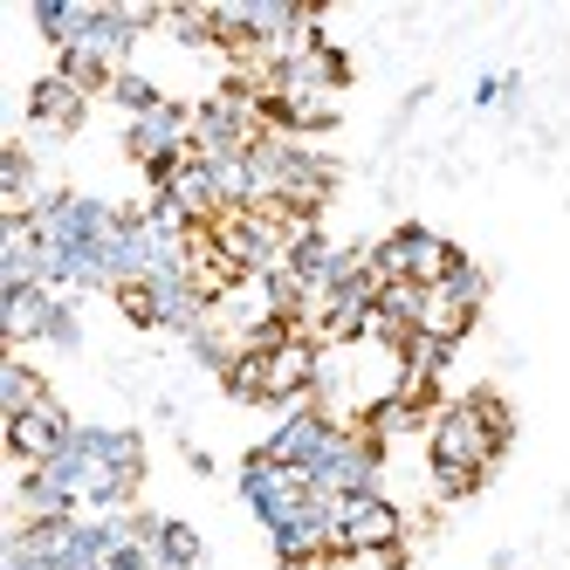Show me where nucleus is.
<instances>
[{"label":"nucleus","mask_w":570,"mask_h":570,"mask_svg":"<svg viewBox=\"0 0 570 570\" xmlns=\"http://www.w3.org/2000/svg\"><path fill=\"white\" fill-rule=\"evenodd\" d=\"M379 468H385V446H379V433H344L337 426V440L316 454V468H309V488L316 495H372L379 488Z\"/></svg>","instance_id":"20e7f679"},{"label":"nucleus","mask_w":570,"mask_h":570,"mask_svg":"<svg viewBox=\"0 0 570 570\" xmlns=\"http://www.w3.org/2000/svg\"><path fill=\"white\" fill-rule=\"evenodd\" d=\"M35 405H49V385L35 379L21 357H0V413L21 420V413H35Z\"/></svg>","instance_id":"6ab92c4d"},{"label":"nucleus","mask_w":570,"mask_h":570,"mask_svg":"<svg viewBox=\"0 0 570 570\" xmlns=\"http://www.w3.org/2000/svg\"><path fill=\"white\" fill-rule=\"evenodd\" d=\"M42 344H56V351H76L83 344V323H76V309L56 296V309H49V331H42Z\"/></svg>","instance_id":"393cba45"},{"label":"nucleus","mask_w":570,"mask_h":570,"mask_svg":"<svg viewBox=\"0 0 570 570\" xmlns=\"http://www.w3.org/2000/svg\"><path fill=\"white\" fill-rule=\"evenodd\" d=\"M454 248L433 234V227H399V234H385L379 248H372V268H379V282H413V289H440L446 275H454Z\"/></svg>","instance_id":"7ed1b4c3"},{"label":"nucleus","mask_w":570,"mask_h":570,"mask_svg":"<svg viewBox=\"0 0 570 570\" xmlns=\"http://www.w3.org/2000/svg\"><path fill=\"white\" fill-rule=\"evenodd\" d=\"M186 344H193V357H199V364H207V372H220V379L234 372V357H240V351H234V344H227V337L214 331V323H207V331H193Z\"/></svg>","instance_id":"5701e85b"},{"label":"nucleus","mask_w":570,"mask_h":570,"mask_svg":"<svg viewBox=\"0 0 570 570\" xmlns=\"http://www.w3.org/2000/svg\"><path fill=\"white\" fill-rule=\"evenodd\" d=\"M316 379H323V351H316L309 337L289 331V337L268 351V405H289V413H296Z\"/></svg>","instance_id":"9d476101"},{"label":"nucleus","mask_w":570,"mask_h":570,"mask_svg":"<svg viewBox=\"0 0 570 570\" xmlns=\"http://www.w3.org/2000/svg\"><path fill=\"white\" fill-rule=\"evenodd\" d=\"M138 537L151 543L158 570H193V563H199V537H193L186 522H166V515H138Z\"/></svg>","instance_id":"dca6fc26"},{"label":"nucleus","mask_w":570,"mask_h":570,"mask_svg":"<svg viewBox=\"0 0 570 570\" xmlns=\"http://www.w3.org/2000/svg\"><path fill=\"white\" fill-rule=\"evenodd\" d=\"M83 110H90V97L69 83V76H42V83L28 90V117H35V131H76L83 125Z\"/></svg>","instance_id":"4468645a"},{"label":"nucleus","mask_w":570,"mask_h":570,"mask_svg":"<svg viewBox=\"0 0 570 570\" xmlns=\"http://www.w3.org/2000/svg\"><path fill=\"white\" fill-rule=\"evenodd\" d=\"M21 289H49L42 234H35V220H0V296H21Z\"/></svg>","instance_id":"f8f14e48"},{"label":"nucleus","mask_w":570,"mask_h":570,"mask_svg":"<svg viewBox=\"0 0 570 570\" xmlns=\"http://www.w3.org/2000/svg\"><path fill=\"white\" fill-rule=\"evenodd\" d=\"M268 543H275V563H289V570H309L323 557H337V495H309L303 515L268 529Z\"/></svg>","instance_id":"423d86ee"},{"label":"nucleus","mask_w":570,"mask_h":570,"mask_svg":"<svg viewBox=\"0 0 570 570\" xmlns=\"http://www.w3.org/2000/svg\"><path fill=\"white\" fill-rule=\"evenodd\" d=\"M440 289H446V296H454V303H461V309L474 316V309L488 303V275H481L474 262H454V275H446V282H440Z\"/></svg>","instance_id":"4be33fe9"},{"label":"nucleus","mask_w":570,"mask_h":570,"mask_svg":"<svg viewBox=\"0 0 570 570\" xmlns=\"http://www.w3.org/2000/svg\"><path fill=\"white\" fill-rule=\"evenodd\" d=\"M331 440H337V420H331V413H316V405H296V413H282V420H275V433L262 440V454L282 461V468H296V474H309L316 454H323Z\"/></svg>","instance_id":"1a4fd4ad"},{"label":"nucleus","mask_w":570,"mask_h":570,"mask_svg":"<svg viewBox=\"0 0 570 570\" xmlns=\"http://www.w3.org/2000/svg\"><path fill=\"white\" fill-rule=\"evenodd\" d=\"M76 426H69V413L49 399V405H35V413H21V420H8V446H14V461L21 468H49L56 454H62V440H69Z\"/></svg>","instance_id":"9b49d317"},{"label":"nucleus","mask_w":570,"mask_h":570,"mask_svg":"<svg viewBox=\"0 0 570 570\" xmlns=\"http://www.w3.org/2000/svg\"><path fill=\"white\" fill-rule=\"evenodd\" d=\"M227 392L248 399V405H268V351H240L234 372H227Z\"/></svg>","instance_id":"412c9836"},{"label":"nucleus","mask_w":570,"mask_h":570,"mask_svg":"<svg viewBox=\"0 0 570 570\" xmlns=\"http://www.w3.org/2000/svg\"><path fill=\"white\" fill-rule=\"evenodd\" d=\"M0 193H8V220H35L42 199H35V158L28 145H8L0 151Z\"/></svg>","instance_id":"a211bd4d"},{"label":"nucleus","mask_w":570,"mask_h":570,"mask_svg":"<svg viewBox=\"0 0 570 570\" xmlns=\"http://www.w3.org/2000/svg\"><path fill=\"white\" fill-rule=\"evenodd\" d=\"M309 495H316L309 474L282 468V461H268V454H248V468H240V502L255 509V522H262V529H282L289 515H303V502H309Z\"/></svg>","instance_id":"39448f33"},{"label":"nucleus","mask_w":570,"mask_h":570,"mask_svg":"<svg viewBox=\"0 0 570 570\" xmlns=\"http://www.w3.org/2000/svg\"><path fill=\"white\" fill-rule=\"evenodd\" d=\"M433 481H440V495H468V488H481V474L502 461V446H509V413H502V399H461V405H446V413H433Z\"/></svg>","instance_id":"f257e3e1"},{"label":"nucleus","mask_w":570,"mask_h":570,"mask_svg":"<svg viewBox=\"0 0 570 570\" xmlns=\"http://www.w3.org/2000/svg\"><path fill=\"white\" fill-rule=\"evenodd\" d=\"M125 151L138 158L145 173H151V166H179V158H193V110H179V104L166 97L158 110L131 117V125H125Z\"/></svg>","instance_id":"6e6552de"},{"label":"nucleus","mask_w":570,"mask_h":570,"mask_svg":"<svg viewBox=\"0 0 570 570\" xmlns=\"http://www.w3.org/2000/svg\"><path fill=\"white\" fill-rule=\"evenodd\" d=\"M35 28L56 42V56H69L90 28V8H76V0H35Z\"/></svg>","instance_id":"aec40b11"},{"label":"nucleus","mask_w":570,"mask_h":570,"mask_svg":"<svg viewBox=\"0 0 570 570\" xmlns=\"http://www.w3.org/2000/svg\"><path fill=\"white\" fill-rule=\"evenodd\" d=\"M76 446H83V461H90L83 502L104 509V515H125L131 495H138V474H145V440L125 433V426H76Z\"/></svg>","instance_id":"f03ea898"},{"label":"nucleus","mask_w":570,"mask_h":570,"mask_svg":"<svg viewBox=\"0 0 570 570\" xmlns=\"http://www.w3.org/2000/svg\"><path fill=\"white\" fill-rule=\"evenodd\" d=\"M131 42H138V21H131V8H90V28H83V42H76L69 56H90L97 69L125 76V56H131Z\"/></svg>","instance_id":"ddd939ff"},{"label":"nucleus","mask_w":570,"mask_h":570,"mask_svg":"<svg viewBox=\"0 0 570 570\" xmlns=\"http://www.w3.org/2000/svg\"><path fill=\"white\" fill-rule=\"evenodd\" d=\"M337 570H399L392 550H364V557H337Z\"/></svg>","instance_id":"a878e982"},{"label":"nucleus","mask_w":570,"mask_h":570,"mask_svg":"<svg viewBox=\"0 0 570 570\" xmlns=\"http://www.w3.org/2000/svg\"><path fill=\"white\" fill-rule=\"evenodd\" d=\"M49 309H56V289H21V296H0V331L8 344H28L49 331Z\"/></svg>","instance_id":"f3484780"},{"label":"nucleus","mask_w":570,"mask_h":570,"mask_svg":"<svg viewBox=\"0 0 570 570\" xmlns=\"http://www.w3.org/2000/svg\"><path fill=\"white\" fill-rule=\"evenodd\" d=\"M405 515L399 502H385L379 488L372 495H344L337 502V557H364V550H399Z\"/></svg>","instance_id":"0eeeda50"},{"label":"nucleus","mask_w":570,"mask_h":570,"mask_svg":"<svg viewBox=\"0 0 570 570\" xmlns=\"http://www.w3.org/2000/svg\"><path fill=\"white\" fill-rule=\"evenodd\" d=\"M158 199H173V207H179L193 227H199V220H220V214H227V207H220V186H214V166H207L199 151H193L186 166L173 173V186L158 193Z\"/></svg>","instance_id":"2eb2a0df"},{"label":"nucleus","mask_w":570,"mask_h":570,"mask_svg":"<svg viewBox=\"0 0 570 570\" xmlns=\"http://www.w3.org/2000/svg\"><path fill=\"white\" fill-rule=\"evenodd\" d=\"M110 97L125 104L131 117H145V110H158V104H166V97H158V90L145 83V76H138V69H125V76H117V83H110Z\"/></svg>","instance_id":"b1692460"}]
</instances>
